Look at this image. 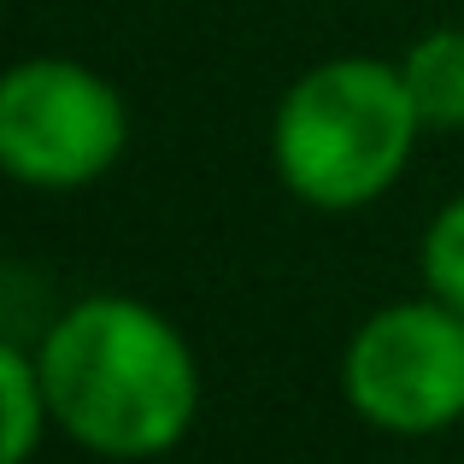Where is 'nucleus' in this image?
Returning <instances> with one entry per match:
<instances>
[{
  "label": "nucleus",
  "instance_id": "2",
  "mask_svg": "<svg viewBox=\"0 0 464 464\" xmlns=\"http://www.w3.org/2000/svg\"><path fill=\"white\" fill-rule=\"evenodd\" d=\"M423 118L400 59L335 53L283 89L271 118V165L295 200L317 212H359L406 177Z\"/></svg>",
  "mask_w": 464,
  "mask_h": 464
},
{
  "label": "nucleus",
  "instance_id": "6",
  "mask_svg": "<svg viewBox=\"0 0 464 464\" xmlns=\"http://www.w3.org/2000/svg\"><path fill=\"white\" fill-rule=\"evenodd\" d=\"M0 464H30L53 423V400L42 382V359L24 341H0Z\"/></svg>",
  "mask_w": 464,
  "mask_h": 464
},
{
  "label": "nucleus",
  "instance_id": "8",
  "mask_svg": "<svg viewBox=\"0 0 464 464\" xmlns=\"http://www.w3.org/2000/svg\"><path fill=\"white\" fill-rule=\"evenodd\" d=\"M30 464H42V459H30Z\"/></svg>",
  "mask_w": 464,
  "mask_h": 464
},
{
  "label": "nucleus",
  "instance_id": "5",
  "mask_svg": "<svg viewBox=\"0 0 464 464\" xmlns=\"http://www.w3.org/2000/svg\"><path fill=\"white\" fill-rule=\"evenodd\" d=\"M400 77L411 89L423 130L453 136L464 130V24H435L400 53Z\"/></svg>",
  "mask_w": 464,
  "mask_h": 464
},
{
  "label": "nucleus",
  "instance_id": "7",
  "mask_svg": "<svg viewBox=\"0 0 464 464\" xmlns=\"http://www.w3.org/2000/svg\"><path fill=\"white\" fill-rule=\"evenodd\" d=\"M418 265H423V288L464 312V194H453V200L430 218Z\"/></svg>",
  "mask_w": 464,
  "mask_h": 464
},
{
  "label": "nucleus",
  "instance_id": "3",
  "mask_svg": "<svg viewBox=\"0 0 464 464\" xmlns=\"http://www.w3.org/2000/svg\"><path fill=\"white\" fill-rule=\"evenodd\" d=\"M130 148V106L82 59L35 53L0 82V165L35 194L94 188Z\"/></svg>",
  "mask_w": 464,
  "mask_h": 464
},
{
  "label": "nucleus",
  "instance_id": "1",
  "mask_svg": "<svg viewBox=\"0 0 464 464\" xmlns=\"http://www.w3.org/2000/svg\"><path fill=\"white\" fill-rule=\"evenodd\" d=\"M53 423L94 459H165L200 418L188 335L136 295H82L35 341Z\"/></svg>",
  "mask_w": 464,
  "mask_h": 464
},
{
  "label": "nucleus",
  "instance_id": "4",
  "mask_svg": "<svg viewBox=\"0 0 464 464\" xmlns=\"http://www.w3.org/2000/svg\"><path fill=\"white\" fill-rule=\"evenodd\" d=\"M341 400L382 435L418 441L464 423V312L435 295L388 300L347 335Z\"/></svg>",
  "mask_w": 464,
  "mask_h": 464
}]
</instances>
